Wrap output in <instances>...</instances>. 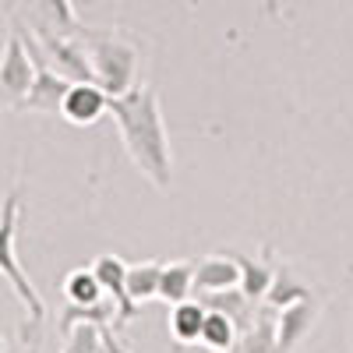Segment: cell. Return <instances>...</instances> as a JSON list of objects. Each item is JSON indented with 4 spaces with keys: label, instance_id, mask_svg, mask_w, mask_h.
<instances>
[{
    "label": "cell",
    "instance_id": "obj_1",
    "mask_svg": "<svg viewBox=\"0 0 353 353\" xmlns=\"http://www.w3.org/2000/svg\"><path fill=\"white\" fill-rule=\"evenodd\" d=\"M110 117L128 156L134 159V166L149 176L156 188H170L173 184V152H170V134L163 124V110H159V96L152 85H134L124 96H110Z\"/></svg>",
    "mask_w": 353,
    "mask_h": 353
},
{
    "label": "cell",
    "instance_id": "obj_2",
    "mask_svg": "<svg viewBox=\"0 0 353 353\" xmlns=\"http://www.w3.org/2000/svg\"><path fill=\"white\" fill-rule=\"evenodd\" d=\"M18 216H21V194L18 188L8 191L4 205H0V276H8V283L14 286L18 301L25 304V329H21V339L32 343V336L39 332L43 318H46V304L39 297V290L28 283L21 261H18V251H14V237H18Z\"/></svg>",
    "mask_w": 353,
    "mask_h": 353
},
{
    "label": "cell",
    "instance_id": "obj_3",
    "mask_svg": "<svg viewBox=\"0 0 353 353\" xmlns=\"http://www.w3.org/2000/svg\"><path fill=\"white\" fill-rule=\"evenodd\" d=\"M78 39L88 50L96 81L110 96H124L138 85V50H134V43H128L117 32H85V28H81Z\"/></svg>",
    "mask_w": 353,
    "mask_h": 353
},
{
    "label": "cell",
    "instance_id": "obj_4",
    "mask_svg": "<svg viewBox=\"0 0 353 353\" xmlns=\"http://www.w3.org/2000/svg\"><path fill=\"white\" fill-rule=\"evenodd\" d=\"M32 81H36V61L28 53L21 32L14 28L4 43V53H0V103L11 110H21Z\"/></svg>",
    "mask_w": 353,
    "mask_h": 353
},
{
    "label": "cell",
    "instance_id": "obj_5",
    "mask_svg": "<svg viewBox=\"0 0 353 353\" xmlns=\"http://www.w3.org/2000/svg\"><path fill=\"white\" fill-rule=\"evenodd\" d=\"M36 39L46 53V61L61 71L64 78L71 81H96L92 74V61H88V50L78 36H61V32H53V28H36Z\"/></svg>",
    "mask_w": 353,
    "mask_h": 353
},
{
    "label": "cell",
    "instance_id": "obj_6",
    "mask_svg": "<svg viewBox=\"0 0 353 353\" xmlns=\"http://www.w3.org/2000/svg\"><path fill=\"white\" fill-rule=\"evenodd\" d=\"M103 113H110V92L99 81H71L68 96L61 103V117L74 128L96 124Z\"/></svg>",
    "mask_w": 353,
    "mask_h": 353
},
{
    "label": "cell",
    "instance_id": "obj_7",
    "mask_svg": "<svg viewBox=\"0 0 353 353\" xmlns=\"http://www.w3.org/2000/svg\"><path fill=\"white\" fill-rule=\"evenodd\" d=\"M92 272L99 276L103 293L117 304V311H121V321H131V318L138 314V304L131 301V293H128V265H124V258L99 254V258L92 261Z\"/></svg>",
    "mask_w": 353,
    "mask_h": 353
},
{
    "label": "cell",
    "instance_id": "obj_8",
    "mask_svg": "<svg viewBox=\"0 0 353 353\" xmlns=\"http://www.w3.org/2000/svg\"><path fill=\"white\" fill-rule=\"evenodd\" d=\"M314 321H318V304L311 297L276 311V343H279V353H293V350H297L301 339L314 329Z\"/></svg>",
    "mask_w": 353,
    "mask_h": 353
},
{
    "label": "cell",
    "instance_id": "obj_9",
    "mask_svg": "<svg viewBox=\"0 0 353 353\" xmlns=\"http://www.w3.org/2000/svg\"><path fill=\"white\" fill-rule=\"evenodd\" d=\"M230 353H279V343H276V307H258L254 321L248 329H241L237 343H233Z\"/></svg>",
    "mask_w": 353,
    "mask_h": 353
},
{
    "label": "cell",
    "instance_id": "obj_10",
    "mask_svg": "<svg viewBox=\"0 0 353 353\" xmlns=\"http://www.w3.org/2000/svg\"><path fill=\"white\" fill-rule=\"evenodd\" d=\"M237 283H241L237 258L212 254V258L194 261V293L198 290H230V286H237Z\"/></svg>",
    "mask_w": 353,
    "mask_h": 353
},
{
    "label": "cell",
    "instance_id": "obj_11",
    "mask_svg": "<svg viewBox=\"0 0 353 353\" xmlns=\"http://www.w3.org/2000/svg\"><path fill=\"white\" fill-rule=\"evenodd\" d=\"M205 314H209V311H205V304L194 301V297H188L181 304H170V336L176 343H184V346L198 343L201 339V325H205Z\"/></svg>",
    "mask_w": 353,
    "mask_h": 353
},
{
    "label": "cell",
    "instance_id": "obj_12",
    "mask_svg": "<svg viewBox=\"0 0 353 353\" xmlns=\"http://www.w3.org/2000/svg\"><path fill=\"white\" fill-rule=\"evenodd\" d=\"M194 297V261H166L163 265V279H159V301L166 304H181Z\"/></svg>",
    "mask_w": 353,
    "mask_h": 353
},
{
    "label": "cell",
    "instance_id": "obj_13",
    "mask_svg": "<svg viewBox=\"0 0 353 353\" xmlns=\"http://www.w3.org/2000/svg\"><path fill=\"white\" fill-rule=\"evenodd\" d=\"M209 311V307H205ZM237 336H241V329H237V321H233L230 314H223V311H209L205 314V325H201V346H209L212 353H230L233 350V343H237Z\"/></svg>",
    "mask_w": 353,
    "mask_h": 353
},
{
    "label": "cell",
    "instance_id": "obj_14",
    "mask_svg": "<svg viewBox=\"0 0 353 353\" xmlns=\"http://www.w3.org/2000/svg\"><path fill=\"white\" fill-rule=\"evenodd\" d=\"M159 279H163V261H134L128 265V293L134 304L156 301L159 297Z\"/></svg>",
    "mask_w": 353,
    "mask_h": 353
},
{
    "label": "cell",
    "instance_id": "obj_15",
    "mask_svg": "<svg viewBox=\"0 0 353 353\" xmlns=\"http://www.w3.org/2000/svg\"><path fill=\"white\" fill-rule=\"evenodd\" d=\"M78 321H92V325H113L121 321V311H117L113 301H96V304H68L61 314V336H68Z\"/></svg>",
    "mask_w": 353,
    "mask_h": 353
},
{
    "label": "cell",
    "instance_id": "obj_16",
    "mask_svg": "<svg viewBox=\"0 0 353 353\" xmlns=\"http://www.w3.org/2000/svg\"><path fill=\"white\" fill-rule=\"evenodd\" d=\"M241 265V290L248 293L251 301H265V293H269L272 279H276V269L269 261H258V258H244V254H233Z\"/></svg>",
    "mask_w": 353,
    "mask_h": 353
},
{
    "label": "cell",
    "instance_id": "obj_17",
    "mask_svg": "<svg viewBox=\"0 0 353 353\" xmlns=\"http://www.w3.org/2000/svg\"><path fill=\"white\" fill-rule=\"evenodd\" d=\"M64 297H68V304H96V301H103V283H99V276L92 272V265H88V269L68 272V279H64Z\"/></svg>",
    "mask_w": 353,
    "mask_h": 353
},
{
    "label": "cell",
    "instance_id": "obj_18",
    "mask_svg": "<svg viewBox=\"0 0 353 353\" xmlns=\"http://www.w3.org/2000/svg\"><path fill=\"white\" fill-rule=\"evenodd\" d=\"M304 297H311V290H307L301 279H293L286 269H276V279H272L269 293H265V304L276 307V311H283V307L297 304V301H304Z\"/></svg>",
    "mask_w": 353,
    "mask_h": 353
},
{
    "label": "cell",
    "instance_id": "obj_19",
    "mask_svg": "<svg viewBox=\"0 0 353 353\" xmlns=\"http://www.w3.org/2000/svg\"><path fill=\"white\" fill-rule=\"evenodd\" d=\"M43 8H46V18H50V25H43V28H53V32H61V36H81V25H78L71 0H43Z\"/></svg>",
    "mask_w": 353,
    "mask_h": 353
},
{
    "label": "cell",
    "instance_id": "obj_20",
    "mask_svg": "<svg viewBox=\"0 0 353 353\" xmlns=\"http://www.w3.org/2000/svg\"><path fill=\"white\" fill-rule=\"evenodd\" d=\"M61 353H68V346H64V350H61Z\"/></svg>",
    "mask_w": 353,
    "mask_h": 353
}]
</instances>
